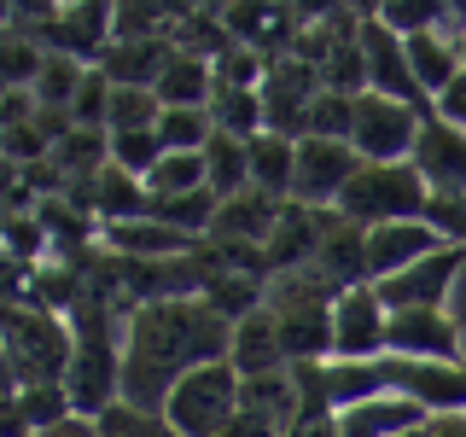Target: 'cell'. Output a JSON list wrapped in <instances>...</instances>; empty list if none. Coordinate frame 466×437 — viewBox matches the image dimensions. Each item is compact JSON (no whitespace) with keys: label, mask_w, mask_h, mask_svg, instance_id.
Listing matches in <instances>:
<instances>
[{"label":"cell","mask_w":466,"mask_h":437,"mask_svg":"<svg viewBox=\"0 0 466 437\" xmlns=\"http://www.w3.org/2000/svg\"><path fill=\"white\" fill-rule=\"evenodd\" d=\"M461 320L449 310H390L385 327V356L408 361H461Z\"/></svg>","instance_id":"cell-11"},{"label":"cell","mask_w":466,"mask_h":437,"mask_svg":"<svg viewBox=\"0 0 466 437\" xmlns=\"http://www.w3.org/2000/svg\"><path fill=\"white\" fill-rule=\"evenodd\" d=\"M175 29V6H111V41H169Z\"/></svg>","instance_id":"cell-34"},{"label":"cell","mask_w":466,"mask_h":437,"mask_svg":"<svg viewBox=\"0 0 466 437\" xmlns=\"http://www.w3.org/2000/svg\"><path fill=\"white\" fill-rule=\"evenodd\" d=\"M204 187V152H164L157 169L146 175V198H187Z\"/></svg>","instance_id":"cell-31"},{"label":"cell","mask_w":466,"mask_h":437,"mask_svg":"<svg viewBox=\"0 0 466 437\" xmlns=\"http://www.w3.org/2000/svg\"><path fill=\"white\" fill-rule=\"evenodd\" d=\"M373 18L390 29V36H426V29L443 24V0H385V6H373Z\"/></svg>","instance_id":"cell-42"},{"label":"cell","mask_w":466,"mask_h":437,"mask_svg":"<svg viewBox=\"0 0 466 437\" xmlns=\"http://www.w3.org/2000/svg\"><path fill=\"white\" fill-rule=\"evenodd\" d=\"M426 117L431 111L402 106V99L361 94L356 99V123H350V152H356L361 164H408V152H414Z\"/></svg>","instance_id":"cell-5"},{"label":"cell","mask_w":466,"mask_h":437,"mask_svg":"<svg viewBox=\"0 0 466 437\" xmlns=\"http://www.w3.org/2000/svg\"><path fill=\"white\" fill-rule=\"evenodd\" d=\"M204 187L216 198L245 193L251 187V146L233 140V135H210V146H204Z\"/></svg>","instance_id":"cell-27"},{"label":"cell","mask_w":466,"mask_h":437,"mask_svg":"<svg viewBox=\"0 0 466 437\" xmlns=\"http://www.w3.org/2000/svg\"><path fill=\"white\" fill-rule=\"evenodd\" d=\"M315 269L332 274L339 286H368V228L344 222V216L332 210L327 233H320V251H315Z\"/></svg>","instance_id":"cell-20"},{"label":"cell","mask_w":466,"mask_h":437,"mask_svg":"<svg viewBox=\"0 0 466 437\" xmlns=\"http://www.w3.org/2000/svg\"><path fill=\"white\" fill-rule=\"evenodd\" d=\"M152 210V198H146V181L128 169L106 164L94 175V222L99 228H116V222H140V216Z\"/></svg>","instance_id":"cell-24"},{"label":"cell","mask_w":466,"mask_h":437,"mask_svg":"<svg viewBox=\"0 0 466 437\" xmlns=\"http://www.w3.org/2000/svg\"><path fill=\"white\" fill-rule=\"evenodd\" d=\"M99 245H106L111 257H128V262H169V257H187L198 239L175 233L169 222H157V216H140V222L99 228Z\"/></svg>","instance_id":"cell-16"},{"label":"cell","mask_w":466,"mask_h":437,"mask_svg":"<svg viewBox=\"0 0 466 437\" xmlns=\"http://www.w3.org/2000/svg\"><path fill=\"white\" fill-rule=\"evenodd\" d=\"M327 216L332 210H309V204H280V222H274L268 245H262V257H268V280L286 269H303V262H315L320 251V233H327Z\"/></svg>","instance_id":"cell-14"},{"label":"cell","mask_w":466,"mask_h":437,"mask_svg":"<svg viewBox=\"0 0 466 437\" xmlns=\"http://www.w3.org/2000/svg\"><path fill=\"white\" fill-rule=\"evenodd\" d=\"M169 41H111L99 53V70L111 76V87H152L157 70L169 65Z\"/></svg>","instance_id":"cell-25"},{"label":"cell","mask_w":466,"mask_h":437,"mask_svg":"<svg viewBox=\"0 0 466 437\" xmlns=\"http://www.w3.org/2000/svg\"><path fill=\"white\" fill-rule=\"evenodd\" d=\"M0 339H6L12 368H18V391L24 385H65L70 350H76L65 315L29 310V303H6V310H0Z\"/></svg>","instance_id":"cell-2"},{"label":"cell","mask_w":466,"mask_h":437,"mask_svg":"<svg viewBox=\"0 0 466 437\" xmlns=\"http://www.w3.org/2000/svg\"><path fill=\"white\" fill-rule=\"evenodd\" d=\"M233 327L204 298H164L123 310V402L164 414L181 373L228 361Z\"/></svg>","instance_id":"cell-1"},{"label":"cell","mask_w":466,"mask_h":437,"mask_svg":"<svg viewBox=\"0 0 466 437\" xmlns=\"http://www.w3.org/2000/svg\"><path fill=\"white\" fill-rule=\"evenodd\" d=\"M262 76H268V58H262L257 47H233L216 58V87H262Z\"/></svg>","instance_id":"cell-45"},{"label":"cell","mask_w":466,"mask_h":437,"mask_svg":"<svg viewBox=\"0 0 466 437\" xmlns=\"http://www.w3.org/2000/svg\"><path fill=\"white\" fill-rule=\"evenodd\" d=\"M47 164L65 175V181H94V175L111 164V135L106 128H70V135L53 146Z\"/></svg>","instance_id":"cell-28"},{"label":"cell","mask_w":466,"mask_h":437,"mask_svg":"<svg viewBox=\"0 0 466 437\" xmlns=\"http://www.w3.org/2000/svg\"><path fill=\"white\" fill-rule=\"evenodd\" d=\"M239 408L257 420H268L274 432H291L298 426V373L280 368V373H257V379H239Z\"/></svg>","instance_id":"cell-23"},{"label":"cell","mask_w":466,"mask_h":437,"mask_svg":"<svg viewBox=\"0 0 466 437\" xmlns=\"http://www.w3.org/2000/svg\"><path fill=\"white\" fill-rule=\"evenodd\" d=\"M152 94H157V106H175V111H210L216 65H204V58H193V53H169V65L157 70Z\"/></svg>","instance_id":"cell-22"},{"label":"cell","mask_w":466,"mask_h":437,"mask_svg":"<svg viewBox=\"0 0 466 437\" xmlns=\"http://www.w3.org/2000/svg\"><path fill=\"white\" fill-rule=\"evenodd\" d=\"M157 158H164V140H157V128H135V135H111V164L128 169V175H152Z\"/></svg>","instance_id":"cell-44"},{"label":"cell","mask_w":466,"mask_h":437,"mask_svg":"<svg viewBox=\"0 0 466 437\" xmlns=\"http://www.w3.org/2000/svg\"><path fill=\"white\" fill-rule=\"evenodd\" d=\"M210 123H216V135L257 140L262 135V94H257V87H216Z\"/></svg>","instance_id":"cell-30"},{"label":"cell","mask_w":466,"mask_h":437,"mask_svg":"<svg viewBox=\"0 0 466 437\" xmlns=\"http://www.w3.org/2000/svg\"><path fill=\"white\" fill-rule=\"evenodd\" d=\"M426 204H431V193L414 164H361L332 210L356 228H385V222H420Z\"/></svg>","instance_id":"cell-3"},{"label":"cell","mask_w":466,"mask_h":437,"mask_svg":"<svg viewBox=\"0 0 466 437\" xmlns=\"http://www.w3.org/2000/svg\"><path fill=\"white\" fill-rule=\"evenodd\" d=\"M111 76L99 65H87V76H82V87H76V99H70V123L76 128H106V117H111Z\"/></svg>","instance_id":"cell-43"},{"label":"cell","mask_w":466,"mask_h":437,"mask_svg":"<svg viewBox=\"0 0 466 437\" xmlns=\"http://www.w3.org/2000/svg\"><path fill=\"white\" fill-rule=\"evenodd\" d=\"M437 233L431 222L420 216V222H385V228H368V286L379 280H390V274H402V269H414L420 257H431L437 251Z\"/></svg>","instance_id":"cell-13"},{"label":"cell","mask_w":466,"mask_h":437,"mask_svg":"<svg viewBox=\"0 0 466 437\" xmlns=\"http://www.w3.org/2000/svg\"><path fill=\"white\" fill-rule=\"evenodd\" d=\"M320 87H327V94H344V99L368 94V58H361L356 41H339V47L327 53V65H320Z\"/></svg>","instance_id":"cell-39"},{"label":"cell","mask_w":466,"mask_h":437,"mask_svg":"<svg viewBox=\"0 0 466 437\" xmlns=\"http://www.w3.org/2000/svg\"><path fill=\"white\" fill-rule=\"evenodd\" d=\"M0 152L18 169H29V164H47L53 158V140L41 135V123H18V128H0Z\"/></svg>","instance_id":"cell-47"},{"label":"cell","mask_w":466,"mask_h":437,"mask_svg":"<svg viewBox=\"0 0 466 437\" xmlns=\"http://www.w3.org/2000/svg\"><path fill=\"white\" fill-rule=\"evenodd\" d=\"M402 53H408V70H414V87L426 99H437L449 82L461 76V47H455V36H449L443 24L426 29V36H408Z\"/></svg>","instance_id":"cell-21"},{"label":"cell","mask_w":466,"mask_h":437,"mask_svg":"<svg viewBox=\"0 0 466 437\" xmlns=\"http://www.w3.org/2000/svg\"><path fill=\"white\" fill-rule=\"evenodd\" d=\"M402 437H426V432H402Z\"/></svg>","instance_id":"cell-56"},{"label":"cell","mask_w":466,"mask_h":437,"mask_svg":"<svg viewBox=\"0 0 466 437\" xmlns=\"http://www.w3.org/2000/svg\"><path fill=\"white\" fill-rule=\"evenodd\" d=\"M390 310L373 286H344L332 298V361H373L385 356Z\"/></svg>","instance_id":"cell-6"},{"label":"cell","mask_w":466,"mask_h":437,"mask_svg":"<svg viewBox=\"0 0 466 437\" xmlns=\"http://www.w3.org/2000/svg\"><path fill=\"white\" fill-rule=\"evenodd\" d=\"M228 361H233V373H239V379H257V373H280V368H291L286 350H280V327H274V315H268V310L233 320Z\"/></svg>","instance_id":"cell-19"},{"label":"cell","mask_w":466,"mask_h":437,"mask_svg":"<svg viewBox=\"0 0 466 437\" xmlns=\"http://www.w3.org/2000/svg\"><path fill=\"white\" fill-rule=\"evenodd\" d=\"M262 128L286 140H303V117H309L315 94H320V70L303 58H274L268 76H262Z\"/></svg>","instance_id":"cell-8"},{"label":"cell","mask_w":466,"mask_h":437,"mask_svg":"<svg viewBox=\"0 0 466 437\" xmlns=\"http://www.w3.org/2000/svg\"><path fill=\"white\" fill-rule=\"evenodd\" d=\"M408 164L420 169L426 193H466V128L443 123V117H426Z\"/></svg>","instance_id":"cell-12"},{"label":"cell","mask_w":466,"mask_h":437,"mask_svg":"<svg viewBox=\"0 0 466 437\" xmlns=\"http://www.w3.org/2000/svg\"><path fill=\"white\" fill-rule=\"evenodd\" d=\"M0 257L24 262V269H35V262H47V233H41L35 210H18V216H0Z\"/></svg>","instance_id":"cell-38"},{"label":"cell","mask_w":466,"mask_h":437,"mask_svg":"<svg viewBox=\"0 0 466 437\" xmlns=\"http://www.w3.org/2000/svg\"><path fill=\"white\" fill-rule=\"evenodd\" d=\"M210 135H216L210 111H175V106L157 111V140H164V152H204Z\"/></svg>","instance_id":"cell-37"},{"label":"cell","mask_w":466,"mask_h":437,"mask_svg":"<svg viewBox=\"0 0 466 437\" xmlns=\"http://www.w3.org/2000/svg\"><path fill=\"white\" fill-rule=\"evenodd\" d=\"M157 94L152 87H116L111 94V117H106V135H135V128H157Z\"/></svg>","instance_id":"cell-40"},{"label":"cell","mask_w":466,"mask_h":437,"mask_svg":"<svg viewBox=\"0 0 466 437\" xmlns=\"http://www.w3.org/2000/svg\"><path fill=\"white\" fill-rule=\"evenodd\" d=\"M82 76H87V65L47 53V58H41V76H35V87H29V94H35V106H41V111H70V99H76Z\"/></svg>","instance_id":"cell-33"},{"label":"cell","mask_w":466,"mask_h":437,"mask_svg":"<svg viewBox=\"0 0 466 437\" xmlns=\"http://www.w3.org/2000/svg\"><path fill=\"white\" fill-rule=\"evenodd\" d=\"M286 437H339V414H327V420H298Z\"/></svg>","instance_id":"cell-51"},{"label":"cell","mask_w":466,"mask_h":437,"mask_svg":"<svg viewBox=\"0 0 466 437\" xmlns=\"http://www.w3.org/2000/svg\"><path fill=\"white\" fill-rule=\"evenodd\" d=\"M426 437H466V414H431Z\"/></svg>","instance_id":"cell-50"},{"label":"cell","mask_w":466,"mask_h":437,"mask_svg":"<svg viewBox=\"0 0 466 437\" xmlns=\"http://www.w3.org/2000/svg\"><path fill=\"white\" fill-rule=\"evenodd\" d=\"M245 146H251V187H262L268 198H291V164H298V140L268 135V128H262V135L245 140Z\"/></svg>","instance_id":"cell-29"},{"label":"cell","mask_w":466,"mask_h":437,"mask_svg":"<svg viewBox=\"0 0 466 437\" xmlns=\"http://www.w3.org/2000/svg\"><path fill=\"white\" fill-rule=\"evenodd\" d=\"M280 327V350L291 368L303 361H332V303H303V310H268Z\"/></svg>","instance_id":"cell-18"},{"label":"cell","mask_w":466,"mask_h":437,"mask_svg":"<svg viewBox=\"0 0 466 437\" xmlns=\"http://www.w3.org/2000/svg\"><path fill=\"white\" fill-rule=\"evenodd\" d=\"M426 408L408 397H368L339 408V437H402V432H426Z\"/></svg>","instance_id":"cell-17"},{"label":"cell","mask_w":466,"mask_h":437,"mask_svg":"<svg viewBox=\"0 0 466 437\" xmlns=\"http://www.w3.org/2000/svg\"><path fill=\"white\" fill-rule=\"evenodd\" d=\"M41 437H99L94 432V420H82V414H70L65 426H53V432H41Z\"/></svg>","instance_id":"cell-53"},{"label":"cell","mask_w":466,"mask_h":437,"mask_svg":"<svg viewBox=\"0 0 466 437\" xmlns=\"http://www.w3.org/2000/svg\"><path fill=\"white\" fill-rule=\"evenodd\" d=\"M431 117H443V123H455V128H466V70L455 82L443 87V94L431 99Z\"/></svg>","instance_id":"cell-48"},{"label":"cell","mask_w":466,"mask_h":437,"mask_svg":"<svg viewBox=\"0 0 466 437\" xmlns=\"http://www.w3.org/2000/svg\"><path fill=\"white\" fill-rule=\"evenodd\" d=\"M461 269H466V251H461V245H437L431 257H420L414 269L379 280L373 291L385 298V310H443V303H449V286L461 280Z\"/></svg>","instance_id":"cell-9"},{"label":"cell","mask_w":466,"mask_h":437,"mask_svg":"<svg viewBox=\"0 0 466 437\" xmlns=\"http://www.w3.org/2000/svg\"><path fill=\"white\" fill-rule=\"evenodd\" d=\"M455 47H461V70H466V29H461V36H455Z\"/></svg>","instance_id":"cell-55"},{"label":"cell","mask_w":466,"mask_h":437,"mask_svg":"<svg viewBox=\"0 0 466 437\" xmlns=\"http://www.w3.org/2000/svg\"><path fill=\"white\" fill-rule=\"evenodd\" d=\"M12 397H18V368L6 356V339H0V402H12Z\"/></svg>","instance_id":"cell-52"},{"label":"cell","mask_w":466,"mask_h":437,"mask_svg":"<svg viewBox=\"0 0 466 437\" xmlns=\"http://www.w3.org/2000/svg\"><path fill=\"white\" fill-rule=\"evenodd\" d=\"M239 414V373L233 361H204V368L181 373L164 402V420L175 437H222V426Z\"/></svg>","instance_id":"cell-4"},{"label":"cell","mask_w":466,"mask_h":437,"mask_svg":"<svg viewBox=\"0 0 466 437\" xmlns=\"http://www.w3.org/2000/svg\"><path fill=\"white\" fill-rule=\"evenodd\" d=\"M426 222H431V233L443 245H461L466 251V193H431Z\"/></svg>","instance_id":"cell-46"},{"label":"cell","mask_w":466,"mask_h":437,"mask_svg":"<svg viewBox=\"0 0 466 437\" xmlns=\"http://www.w3.org/2000/svg\"><path fill=\"white\" fill-rule=\"evenodd\" d=\"M356 47H361V58H368V94H385V99H402V106H420V111H431V99L414 87V70H408L402 36H390V29L379 24L368 6H361Z\"/></svg>","instance_id":"cell-10"},{"label":"cell","mask_w":466,"mask_h":437,"mask_svg":"<svg viewBox=\"0 0 466 437\" xmlns=\"http://www.w3.org/2000/svg\"><path fill=\"white\" fill-rule=\"evenodd\" d=\"M222 437H280V432H274L268 420H257V414H245V408H239V414L222 426Z\"/></svg>","instance_id":"cell-49"},{"label":"cell","mask_w":466,"mask_h":437,"mask_svg":"<svg viewBox=\"0 0 466 437\" xmlns=\"http://www.w3.org/2000/svg\"><path fill=\"white\" fill-rule=\"evenodd\" d=\"M350 123H356V99L320 87L309 117H303V140H350Z\"/></svg>","instance_id":"cell-41"},{"label":"cell","mask_w":466,"mask_h":437,"mask_svg":"<svg viewBox=\"0 0 466 437\" xmlns=\"http://www.w3.org/2000/svg\"><path fill=\"white\" fill-rule=\"evenodd\" d=\"M280 204L286 198H268L262 187H245V193L216 204V222H210L204 239H216V245H268L274 222H280Z\"/></svg>","instance_id":"cell-15"},{"label":"cell","mask_w":466,"mask_h":437,"mask_svg":"<svg viewBox=\"0 0 466 437\" xmlns=\"http://www.w3.org/2000/svg\"><path fill=\"white\" fill-rule=\"evenodd\" d=\"M198 298H204V303H210V310H216V315H222L228 327H233V320H245V315H257V310H262V280H251V274H233V269H222V274H216L210 286L198 291Z\"/></svg>","instance_id":"cell-32"},{"label":"cell","mask_w":466,"mask_h":437,"mask_svg":"<svg viewBox=\"0 0 466 437\" xmlns=\"http://www.w3.org/2000/svg\"><path fill=\"white\" fill-rule=\"evenodd\" d=\"M12 193H18V164H12V158L0 152V204H6Z\"/></svg>","instance_id":"cell-54"},{"label":"cell","mask_w":466,"mask_h":437,"mask_svg":"<svg viewBox=\"0 0 466 437\" xmlns=\"http://www.w3.org/2000/svg\"><path fill=\"white\" fill-rule=\"evenodd\" d=\"M12 408H18L24 414V426L29 432H53V426H65L70 414H76V408H70V397H65V385H24L18 397H12Z\"/></svg>","instance_id":"cell-35"},{"label":"cell","mask_w":466,"mask_h":437,"mask_svg":"<svg viewBox=\"0 0 466 437\" xmlns=\"http://www.w3.org/2000/svg\"><path fill=\"white\" fill-rule=\"evenodd\" d=\"M99 437H175V426L157 408H135V402H111L106 414H94Z\"/></svg>","instance_id":"cell-36"},{"label":"cell","mask_w":466,"mask_h":437,"mask_svg":"<svg viewBox=\"0 0 466 437\" xmlns=\"http://www.w3.org/2000/svg\"><path fill=\"white\" fill-rule=\"evenodd\" d=\"M356 169H361V158L350 152V140H298V164H291V204L332 210Z\"/></svg>","instance_id":"cell-7"},{"label":"cell","mask_w":466,"mask_h":437,"mask_svg":"<svg viewBox=\"0 0 466 437\" xmlns=\"http://www.w3.org/2000/svg\"><path fill=\"white\" fill-rule=\"evenodd\" d=\"M169 47L175 53H193L204 65H216L233 41L222 24V6H175V29H169Z\"/></svg>","instance_id":"cell-26"}]
</instances>
